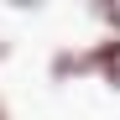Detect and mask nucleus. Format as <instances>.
Listing matches in <instances>:
<instances>
[{
    "instance_id": "nucleus-1",
    "label": "nucleus",
    "mask_w": 120,
    "mask_h": 120,
    "mask_svg": "<svg viewBox=\"0 0 120 120\" xmlns=\"http://www.w3.org/2000/svg\"><path fill=\"white\" fill-rule=\"evenodd\" d=\"M0 120H5V110H0Z\"/></svg>"
}]
</instances>
